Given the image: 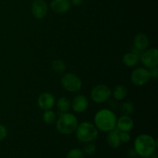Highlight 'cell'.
<instances>
[{
	"label": "cell",
	"instance_id": "obj_1",
	"mask_svg": "<svg viewBox=\"0 0 158 158\" xmlns=\"http://www.w3.org/2000/svg\"><path fill=\"white\" fill-rule=\"evenodd\" d=\"M157 142L149 134H140L134 140V150L137 155L141 157L148 158L156 151Z\"/></svg>",
	"mask_w": 158,
	"mask_h": 158
},
{
	"label": "cell",
	"instance_id": "obj_2",
	"mask_svg": "<svg viewBox=\"0 0 158 158\" xmlns=\"http://www.w3.org/2000/svg\"><path fill=\"white\" fill-rule=\"evenodd\" d=\"M117 120L115 114L108 109L100 110L94 117L96 127L103 132H110L115 129Z\"/></svg>",
	"mask_w": 158,
	"mask_h": 158
},
{
	"label": "cell",
	"instance_id": "obj_3",
	"mask_svg": "<svg viewBox=\"0 0 158 158\" xmlns=\"http://www.w3.org/2000/svg\"><path fill=\"white\" fill-rule=\"evenodd\" d=\"M78 126L77 118L72 114L63 113L57 120L56 127L62 134H70L76 131Z\"/></svg>",
	"mask_w": 158,
	"mask_h": 158
},
{
	"label": "cell",
	"instance_id": "obj_4",
	"mask_svg": "<svg viewBox=\"0 0 158 158\" xmlns=\"http://www.w3.org/2000/svg\"><path fill=\"white\" fill-rule=\"evenodd\" d=\"M75 131L78 140L83 143L93 142L98 136V129L89 122H83L79 124Z\"/></svg>",
	"mask_w": 158,
	"mask_h": 158
},
{
	"label": "cell",
	"instance_id": "obj_5",
	"mask_svg": "<svg viewBox=\"0 0 158 158\" xmlns=\"http://www.w3.org/2000/svg\"><path fill=\"white\" fill-rule=\"evenodd\" d=\"M61 84L66 91L76 93L82 87V81L80 77L72 73H66L61 79Z\"/></svg>",
	"mask_w": 158,
	"mask_h": 158
},
{
	"label": "cell",
	"instance_id": "obj_6",
	"mask_svg": "<svg viewBox=\"0 0 158 158\" xmlns=\"http://www.w3.org/2000/svg\"><path fill=\"white\" fill-rule=\"evenodd\" d=\"M112 94V91L109 86L104 84L96 86L91 91V99L97 103H102L107 101Z\"/></svg>",
	"mask_w": 158,
	"mask_h": 158
},
{
	"label": "cell",
	"instance_id": "obj_7",
	"mask_svg": "<svg viewBox=\"0 0 158 158\" xmlns=\"http://www.w3.org/2000/svg\"><path fill=\"white\" fill-rule=\"evenodd\" d=\"M151 79L149 70L147 69L146 68H136L131 73V80L135 86H143L146 83H148Z\"/></svg>",
	"mask_w": 158,
	"mask_h": 158
},
{
	"label": "cell",
	"instance_id": "obj_8",
	"mask_svg": "<svg viewBox=\"0 0 158 158\" xmlns=\"http://www.w3.org/2000/svg\"><path fill=\"white\" fill-rule=\"evenodd\" d=\"M141 63L147 68L157 67L158 65V50L156 48L143 51L140 57Z\"/></svg>",
	"mask_w": 158,
	"mask_h": 158
},
{
	"label": "cell",
	"instance_id": "obj_9",
	"mask_svg": "<svg viewBox=\"0 0 158 158\" xmlns=\"http://www.w3.org/2000/svg\"><path fill=\"white\" fill-rule=\"evenodd\" d=\"M48 12V6L44 0H35L32 4V15L37 19H43Z\"/></svg>",
	"mask_w": 158,
	"mask_h": 158
},
{
	"label": "cell",
	"instance_id": "obj_10",
	"mask_svg": "<svg viewBox=\"0 0 158 158\" xmlns=\"http://www.w3.org/2000/svg\"><path fill=\"white\" fill-rule=\"evenodd\" d=\"M38 106L40 109L43 110H51L56 103V100L52 94L44 92L40 95L38 98Z\"/></svg>",
	"mask_w": 158,
	"mask_h": 158
},
{
	"label": "cell",
	"instance_id": "obj_11",
	"mask_svg": "<svg viewBox=\"0 0 158 158\" xmlns=\"http://www.w3.org/2000/svg\"><path fill=\"white\" fill-rule=\"evenodd\" d=\"M88 105H89V102H88L87 98L82 94L76 96L72 102L73 110L74 112L78 113V114L86 111Z\"/></svg>",
	"mask_w": 158,
	"mask_h": 158
},
{
	"label": "cell",
	"instance_id": "obj_12",
	"mask_svg": "<svg viewBox=\"0 0 158 158\" xmlns=\"http://www.w3.org/2000/svg\"><path fill=\"white\" fill-rule=\"evenodd\" d=\"M50 7L56 13H66L70 9L71 2L69 0H52L50 3Z\"/></svg>",
	"mask_w": 158,
	"mask_h": 158
},
{
	"label": "cell",
	"instance_id": "obj_13",
	"mask_svg": "<svg viewBox=\"0 0 158 158\" xmlns=\"http://www.w3.org/2000/svg\"><path fill=\"white\" fill-rule=\"evenodd\" d=\"M134 120L130 116L123 115L117 120L116 127L120 131L129 132L134 127Z\"/></svg>",
	"mask_w": 158,
	"mask_h": 158
},
{
	"label": "cell",
	"instance_id": "obj_14",
	"mask_svg": "<svg viewBox=\"0 0 158 158\" xmlns=\"http://www.w3.org/2000/svg\"><path fill=\"white\" fill-rule=\"evenodd\" d=\"M149 38L145 33H138L134 40V46L138 50L143 52L149 46Z\"/></svg>",
	"mask_w": 158,
	"mask_h": 158
},
{
	"label": "cell",
	"instance_id": "obj_15",
	"mask_svg": "<svg viewBox=\"0 0 158 158\" xmlns=\"http://www.w3.org/2000/svg\"><path fill=\"white\" fill-rule=\"evenodd\" d=\"M106 141L108 144L113 148H118L121 144L119 133L115 131V129L108 132L107 136H106Z\"/></svg>",
	"mask_w": 158,
	"mask_h": 158
},
{
	"label": "cell",
	"instance_id": "obj_16",
	"mask_svg": "<svg viewBox=\"0 0 158 158\" xmlns=\"http://www.w3.org/2000/svg\"><path fill=\"white\" fill-rule=\"evenodd\" d=\"M140 61V56L134 52H130L125 54L123 56V64L128 67L135 66Z\"/></svg>",
	"mask_w": 158,
	"mask_h": 158
},
{
	"label": "cell",
	"instance_id": "obj_17",
	"mask_svg": "<svg viewBox=\"0 0 158 158\" xmlns=\"http://www.w3.org/2000/svg\"><path fill=\"white\" fill-rule=\"evenodd\" d=\"M57 108L62 113H66L69 110L71 107V103L68 98L65 97H62L57 100L56 102Z\"/></svg>",
	"mask_w": 158,
	"mask_h": 158
},
{
	"label": "cell",
	"instance_id": "obj_18",
	"mask_svg": "<svg viewBox=\"0 0 158 158\" xmlns=\"http://www.w3.org/2000/svg\"><path fill=\"white\" fill-rule=\"evenodd\" d=\"M127 95V89L122 85L116 86L113 91V96L117 100H122Z\"/></svg>",
	"mask_w": 158,
	"mask_h": 158
},
{
	"label": "cell",
	"instance_id": "obj_19",
	"mask_svg": "<svg viewBox=\"0 0 158 158\" xmlns=\"http://www.w3.org/2000/svg\"><path fill=\"white\" fill-rule=\"evenodd\" d=\"M52 69L57 73H63L66 70V64L61 60H54L52 62Z\"/></svg>",
	"mask_w": 158,
	"mask_h": 158
},
{
	"label": "cell",
	"instance_id": "obj_20",
	"mask_svg": "<svg viewBox=\"0 0 158 158\" xmlns=\"http://www.w3.org/2000/svg\"><path fill=\"white\" fill-rule=\"evenodd\" d=\"M56 118V116L55 112H53L51 110H45V112L43 113V120L47 124H52V123H53L55 122Z\"/></svg>",
	"mask_w": 158,
	"mask_h": 158
},
{
	"label": "cell",
	"instance_id": "obj_21",
	"mask_svg": "<svg viewBox=\"0 0 158 158\" xmlns=\"http://www.w3.org/2000/svg\"><path fill=\"white\" fill-rule=\"evenodd\" d=\"M134 110V106L132 104V103L130 101L125 102L123 104L121 105V107H120V111L123 114V115L126 116H130L131 114H133Z\"/></svg>",
	"mask_w": 158,
	"mask_h": 158
},
{
	"label": "cell",
	"instance_id": "obj_22",
	"mask_svg": "<svg viewBox=\"0 0 158 158\" xmlns=\"http://www.w3.org/2000/svg\"><path fill=\"white\" fill-rule=\"evenodd\" d=\"M96 151H97V147L92 142L86 143L83 149V154H86V155H92V154H94L96 152Z\"/></svg>",
	"mask_w": 158,
	"mask_h": 158
},
{
	"label": "cell",
	"instance_id": "obj_23",
	"mask_svg": "<svg viewBox=\"0 0 158 158\" xmlns=\"http://www.w3.org/2000/svg\"><path fill=\"white\" fill-rule=\"evenodd\" d=\"M66 158H84V154L80 149L74 148L68 152Z\"/></svg>",
	"mask_w": 158,
	"mask_h": 158
},
{
	"label": "cell",
	"instance_id": "obj_24",
	"mask_svg": "<svg viewBox=\"0 0 158 158\" xmlns=\"http://www.w3.org/2000/svg\"><path fill=\"white\" fill-rule=\"evenodd\" d=\"M119 136H120V139L121 143H127L131 140V135L128 132H125V131H120L119 133Z\"/></svg>",
	"mask_w": 158,
	"mask_h": 158
},
{
	"label": "cell",
	"instance_id": "obj_25",
	"mask_svg": "<svg viewBox=\"0 0 158 158\" xmlns=\"http://www.w3.org/2000/svg\"><path fill=\"white\" fill-rule=\"evenodd\" d=\"M8 131L6 127L2 124H0V141L4 140L7 137Z\"/></svg>",
	"mask_w": 158,
	"mask_h": 158
},
{
	"label": "cell",
	"instance_id": "obj_26",
	"mask_svg": "<svg viewBox=\"0 0 158 158\" xmlns=\"http://www.w3.org/2000/svg\"><path fill=\"white\" fill-rule=\"evenodd\" d=\"M149 72H150V75H151V78L154 79V80H157V78H158V69H157V67L151 68V70H149Z\"/></svg>",
	"mask_w": 158,
	"mask_h": 158
},
{
	"label": "cell",
	"instance_id": "obj_27",
	"mask_svg": "<svg viewBox=\"0 0 158 158\" xmlns=\"http://www.w3.org/2000/svg\"><path fill=\"white\" fill-rule=\"evenodd\" d=\"M127 156L130 158H136L138 155H137V152H136V151L134 148V149H130L129 151H128Z\"/></svg>",
	"mask_w": 158,
	"mask_h": 158
},
{
	"label": "cell",
	"instance_id": "obj_28",
	"mask_svg": "<svg viewBox=\"0 0 158 158\" xmlns=\"http://www.w3.org/2000/svg\"><path fill=\"white\" fill-rule=\"evenodd\" d=\"M83 1H84V0H71L70 2L71 5H73V6H79L83 2Z\"/></svg>",
	"mask_w": 158,
	"mask_h": 158
},
{
	"label": "cell",
	"instance_id": "obj_29",
	"mask_svg": "<svg viewBox=\"0 0 158 158\" xmlns=\"http://www.w3.org/2000/svg\"><path fill=\"white\" fill-rule=\"evenodd\" d=\"M148 158H158V157H157V154H155V152H154V154H152V155L150 156V157H148Z\"/></svg>",
	"mask_w": 158,
	"mask_h": 158
},
{
	"label": "cell",
	"instance_id": "obj_30",
	"mask_svg": "<svg viewBox=\"0 0 158 158\" xmlns=\"http://www.w3.org/2000/svg\"><path fill=\"white\" fill-rule=\"evenodd\" d=\"M139 158H145V157H139Z\"/></svg>",
	"mask_w": 158,
	"mask_h": 158
}]
</instances>
